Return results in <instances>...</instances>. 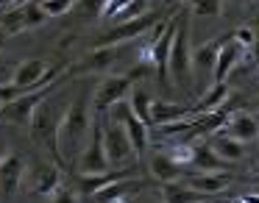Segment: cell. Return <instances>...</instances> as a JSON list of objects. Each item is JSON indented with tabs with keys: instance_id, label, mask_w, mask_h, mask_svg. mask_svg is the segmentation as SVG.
<instances>
[{
	"instance_id": "6da1fadb",
	"label": "cell",
	"mask_w": 259,
	"mask_h": 203,
	"mask_svg": "<svg viewBox=\"0 0 259 203\" xmlns=\"http://www.w3.org/2000/svg\"><path fill=\"white\" fill-rule=\"evenodd\" d=\"M95 117H98L95 106L87 97V92L73 97V103L64 109L62 120H59V131H56V153L64 162H78V156L87 147V136L92 134Z\"/></svg>"
},
{
	"instance_id": "7a4b0ae2",
	"label": "cell",
	"mask_w": 259,
	"mask_h": 203,
	"mask_svg": "<svg viewBox=\"0 0 259 203\" xmlns=\"http://www.w3.org/2000/svg\"><path fill=\"white\" fill-rule=\"evenodd\" d=\"M190 39H187V20L184 14L179 17V28L173 36V47H170L167 56V75L173 78L176 86L181 89H190L192 86V62H190Z\"/></svg>"
},
{
	"instance_id": "3957f363",
	"label": "cell",
	"mask_w": 259,
	"mask_h": 203,
	"mask_svg": "<svg viewBox=\"0 0 259 203\" xmlns=\"http://www.w3.org/2000/svg\"><path fill=\"white\" fill-rule=\"evenodd\" d=\"M145 75V67H140V73L131 75H106V78L98 84V89L92 92V106H95V114L109 112L112 106H117L120 100H125L131 89H134V81Z\"/></svg>"
},
{
	"instance_id": "277c9868",
	"label": "cell",
	"mask_w": 259,
	"mask_h": 203,
	"mask_svg": "<svg viewBox=\"0 0 259 203\" xmlns=\"http://www.w3.org/2000/svg\"><path fill=\"white\" fill-rule=\"evenodd\" d=\"M103 147H106V159H109V167L117 170V167H128V164H134L137 153H134V145H131L128 134H125V128L120 123H109L103 125Z\"/></svg>"
},
{
	"instance_id": "5b68a950",
	"label": "cell",
	"mask_w": 259,
	"mask_h": 203,
	"mask_svg": "<svg viewBox=\"0 0 259 203\" xmlns=\"http://www.w3.org/2000/svg\"><path fill=\"white\" fill-rule=\"evenodd\" d=\"M53 92V84L51 86H42V89H34V92H23L17 100L0 106V123H9V125H28L31 117H34L36 106L42 100H48V95Z\"/></svg>"
},
{
	"instance_id": "8992f818",
	"label": "cell",
	"mask_w": 259,
	"mask_h": 203,
	"mask_svg": "<svg viewBox=\"0 0 259 203\" xmlns=\"http://www.w3.org/2000/svg\"><path fill=\"white\" fill-rule=\"evenodd\" d=\"M59 114H56V106H53V100H42L39 106H36L34 117H31L28 123V131H31V139L36 142V145H48L53 153H56V131H59ZM59 156V153H56Z\"/></svg>"
},
{
	"instance_id": "52a82bcc",
	"label": "cell",
	"mask_w": 259,
	"mask_h": 203,
	"mask_svg": "<svg viewBox=\"0 0 259 203\" xmlns=\"http://www.w3.org/2000/svg\"><path fill=\"white\" fill-rule=\"evenodd\" d=\"M109 170L112 167H109L106 147H103V123H101V117H95L90 145L78 156V175H101V173H109Z\"/></svg>"
},
{
	"instance_id": "ba28073f",
	"label": "cell",
	"mask_w": 259,
	"mask_h": 203,
	"mask_svg": "<svg viewBox=\"0 0 259 203\" xmlns=\"http://www.w3.org/2000/svg\"><path fill=\"white\" fill-rule=\"evenodd\" d=\"M151 23H156V12H145L142 17H137V20L117 23L112 31H106V34L95 42V47H117V45H123V42H131V39H137L140 34H145V31L151 28Z\"/></svg>"
},
{
	"instance_id": "9c48e42d",
	"label": "cell",
	"mask_w": 259,
	"mask_h": 203,
	"mask_svg": "<svg viewBox=\"0 0 259 203\" xmlns=\"http://www.w3.org/2000/svg\"><path fill=\"white\" fill-rule=\"evenodd\" d=\"M109 112H112L114 123H120L125 128L131 145H134V153H137V156H142V153H145V147H148V125L134 114V109H131L128 100H120L117 106H112Z\"/></svg>"
},
{
	"instance_id": "30bf717a",
	"label": "cell",
	"mask_w": 259,
	"mask_h": 203,
	"mask_svg": "<svg viewBox=\"0 0 259 203\" xmlns=\"http://www.w3.org/2000/svg\"><path fill=\"white\" fill-rule=\"evenodd\" d=\"M23 184H28V189L34 192V195H53V192L62 186V173H59V167L51 162H36L25 170Z\"/></svg>"
},
{
	"instance_id": "8fae6325",
	"label": "cell",
	"mask_w": 259,
	"mask_h": 203,
	"mask_svg": "<svg viewBox=\"0 0 259 203\" xmlns=\"http://www.w3.org/2000/svg\"><path fill=\"white\" fill-rule=\"evenodd\" d=\"M223 134L237 139L240 145L248 142H259V117H253L251 112H234L223 123Z\"/></svg>"
},
{
	"instance_id": "7c38bea8",
	"label": "cell",
	"mask_w": 259,
	"mask_h": 203,
	"mask_svg": "<svg viewBox=\"0 0 259 203\" xmlns=\"http://www.w3.org/2000/svg\"><path fill=\"white\" fill-rule=\"evenodd\" d=\"M25 159L17 156V153H9L3 162H0V195L3 197H12L14 192L23 186L25 181Z\"/></svg>"
},
{
	"instance_id": "4fadbf2b",
	"label": "cell",
	"mask_w": 259,
	"mask_h": 203,
	"mask_svg": "<svg viewBox=\"0 0 259 203\" xmlns=\"http://www.w3.org/2000/svg\"><path fill=\"white\" fill-rule=\"evenodd\" d=\"M184 181L190 189L201 192V195L212 197V195H220L231 186V175L229 173H195V175H184Z\"/></svg>"
},
{
	"instance_id": "5bb4252c",
	"label": "cell",
	"mask_w": 259,
	"mask_h": 203,
	"mask_svg": "<svg viewBox=\"0 0 259 203\" xmlns=\"http://www.w3.org/2000/svg\"><path fill=\"white\" fill-rule=\"evenodd\" d=\"M192 114H195L192 106H179V103L156 100V97H153V103H151V125H156V128L181 123V120H190Z\"/></svg>"
},
{
	"instance_id": "9a60e30c",
	"label": "cell",
	"mask_w": 259,
	"mask_h": 203,
	"mask_svg": "<svg viewBox=\"0 0 259 203\" xmlns=\"http://www.w3.org/2000/svg\"><path fill=\"white\" fill-rule=\"evenodd\" d=\"M240 56H242V47L237 45V42H231V39L220 42V53H218V62H214L212 84H226V81H229V75L234 73Z\"/></svg>"
},
{
	"instance_id": "2e32d148",
	"label": "cell",
	"mask_w": 259,
	"mask_h": 203,
	"mask_svg": "<svg viewBox=\"0 0 259 203\" xmlns=\"http://www.w3.org/2000/svg\"><path fill=\"white\" fill-rule=\"evenodd\" d=\"M148 170H151V175L159 184H176V181L184 178L181 164H176L170 153H153V156L148 159Z\"/></svg>"
},
{
	"instance_id": "e0dca14e",
	"label": "cell",
	"mask_w": 259,
	"mask_h": 203,
	"mask_svg": "<svg viewBox=\"0 0 259 203\" xmlns=\"http://www.w3.org/2000/svg\"><path fill=\"white\" fill-rule=\"evenodd\" d=\"M134 173V167H123V170H109V173H101V175H78V192L87 197L98 195V192L103 189V186L114 184V181H123L125 175Z\"/></svg>"
},
{
	"instance_id": "ac0fdd59",
	"label": "cell",
	"mask_w": 259,
	"mask_h": 203,
	"mask_svg": "<svg viewBox=\"0 0 259 203\" xmlns=\"http://www.w3.org/2000/svg\"><path fill=\"white\" fill-rule=\"evenodd\" d=\"M218 53H220V42H218V39L198 45L195 50L190 53L192 75H195V73H203V75H209V78H212V73H214V62H218Z\"/></svg>"
},
{
	"instance_id": "d6986e66",
	"label": "cell",
	"mask_w": 259,
	"mask_h": 203,
	"mask_svg": "<svg viewBox=\"0 0 259 203\" xmlns=\"http://www.w3.org/2000/svg\"><path fill=\"white\" fill-rule=\"evenodd\" d=\"M192 164L198 167V173H220L226 167V162L212 150L209 142H192Z\"/></svg>"
},
{
	"instance_id": "ffe728a7",
	"label": "cell",
	"mask_w": 259,
	"mask_h": 203,
	"mask_svg": "<svg viewBox=\"0 0 259 203\" xmlns=\"http://www.w3.org/2000/svg\"><path fill=\"white\" fill-rule=\"evenodd\" d=\"M209 145H212V150L218 153L226 164H234V162H240V159L245 156V145H240L237 139L226 136L223 131H214L212 139H209Z\"/></svg>"
},
{
	"instance_id": "44dd1931",
	"label": "cell",
	"mask_w": 259,
	"mask_h": 203,
	"mask_svg": "<svg viewBox=\"0 0 259 203\" xmlns=\"http://www.w3.org/2000/svg\"><path fill=\"white\" fill-rule=\"evenodd\" d=\"M226 100H229V84H212L206 89V95L201 97V103L192 106V112L195 114H214V112H220V106Z\"/></svg>"
},
{
	"instance_id": "7402d4cb",
	"label": "cell",
	"mask_w": 259,
	"mask_h": 203,
	"mask_svg": "<svg viewBox=\"0 0 259 203\" xmlns=\"http://www.w3.org/2000/svg\"><path fill=\"white\" fill-rule=\"evenodd\" d=\"M162 203H203L209 200L206 195L190 189L187 184H162Z\"/></svg>"
},
{
	"instance_id": "603a6c76",
	"label": "cell",
	"mask_w": 259,
	"mask_h": 203,
	"mask_svg": "<svg viewBox=\"0 0 259 203\" xmlns=\"http://www.w3.org/2000/svg\"><path fill=\"white\" fill-rule=\"evenodd\" d=\"M0 28L6 31L9 36L20 34V31H28V20H25V6H14L0 12Z\"/></svg>"
},
{
	"instance_id": "cb8c5ba5",
	"label": "cell",
	"mask_w": 259,
	"mask_h": 203,
	"mask_svg": "<svg viewBox=\"0 0 259 203\" xmlns=\"http://www.w3.org/2000/svg\"><path fill=\"white\" fill-rule=\"evenodd\" d=\"M114 59H117V47H95L92 56L84 62V67L90 73H106V70H112Z\"/></svg>"
},
{
	"instance_id": "d4e9b609",
	"label": "cell",
	"mask_w": 259,
	"mask_h": 203,
	"mask_svg": "<svg viewBox=\"0 0 259 203\" xmlns=\"http://www.w3.org/2000/svg\"><path fill=\"white\" fill-rule=\"evenodd\" d=\"M131 192V184L128 181H114V184L103 186L95 197V203H125V195Z\"/></svg>"
},
{
	"instance_id": "484cf974",
	"label": "cell",
	"mask_w": 259,
	"mask_h": 203,
	"mask_svg": "<svg viewBox=\"0 0 259 203\" xmlns=\"http://www.w3.org/2000/svg\"><path fill=\"white\" fill-rule=\"evenodd\" d=\"M128 103H131V109H134L137 117H140L145 125H151V103H153V97L148 95L145 89H131Z\"/></svg>"
},
{
	"instance_id": "4316f807",
	"label": "cell",
	"mask_w": 259,
	"mask_h": 203,
	"mask_svg": "<svg viewBox=\"0 0 259 203\" xmlns=\"http://www.w3.org/2000/svg\"><path fill=\"white\" fill-rule=\"evenodd\" d=\"M75 3H78V0H39L42 12H45L48 17H62V14L73 12Z\"/></svg>"
},
{
	"instance_id": "83f0119b",
	"label": "cell",
	"mask_w": 259,
	"mask_h": 203,
	"mask_svg": "<svg viewBox=\"0 0 259 203\" xmlns=\"http://www.w3.org/2000/svg\"><path fill=\"white\" fill-rule=\"evenodd\" d=\"M220 9H223L220 0H190V12L195 17H214L220 14Z\"/></svg>"
},
{
	"instance_id": "f1b7e54d",
	"label": "cell",
	"mask_w": 259,
	"mask_h": 203,
	"mask_svg": "<svg viewBox=\"0 0 259 203\" xmlns=\"http://www.w3.org/2000/svg\"><path fill=\"white\" fill-rule=\"evenodd\" d=\"M25 20H28V28H42L51 17L42 12L39 3H25Z\"/></svg>"
},
{
	"instance_id": "f546056e",
	"label": "cell",
	"mask_w": 259,
	"mask_h": 203,
	"mask_svg": "<svg viewBox=\"0 0 259 203\" xmlns=\"http://www.w3.org/2000/svg\"><path fill=\"white\" fill-rule=\"evenodd\" d=\"M128 3H131V0H106V3H103L101 17H103V20H117L120 14L128 9Z\"/></svg>"
},
{
	"instance_id": "4dcf8cb0",
	"label": "cell",
	"mask_w": 259,
	"mask_h": 203,
	"mask_svg": "<svg viewBox=\"0 0 259 203\" xmlns=\"http://www.w3.org/2000/svg\"><path fill=\"white\" fill-rule=\"evenodd\" d=\"M103 3H106V0H78L75 6L81 9V14H84L87 20H92V17H101V12H103Z\"/></svg>"
},
{
	"instance_id": "1f68e13d",
	"label": "cell",
	"mask_w": 259,
	"mask_h": 203,
	"mask_svg": "<svg viewBox=\"0 0 259 203\" xmlns=\"http://www.w3.org/2000/svg\"><path fill=\"white\" fill-rule=\"evenodd\" d=\"M231 42H237V45L245 50V47H253V28H248V25H242V28H237L234 34L229 36Z\"/></svg>"
},
{
	"instance_id": "d6a6232c",
	"label": "cell",
	"mask_w": 259,
	"mask_h": 203,
	"mask_svg": "<svg viewBox=\"0 0 259 203\" xmlns=\"http://www.w3.org/2000/svg\"><path fill=\"white\" fill-rule=\"evenodd\" d=\"M170 156H173L176 164H192V145H176L173 150H170Z\"/></svg>"
},
{
	"instance_id": "836d02e7",
	"label": "cell",
	"mask_w": 259,
	"mask_h": 203,
	"mask_svg": "<svg viewBox=\"0 0 259 203\" xmlns=\"http://www.w3.org/2000/svg\"><path fill=\"white\" fill-rule=\"evenodd\" d=\"M20 95H23V92H20L12 81H9V84H0V103H3V106H6V103H12V100H17Z\"/></svg>"
},
{
	"instance_id": "e575fe53",
	"label": "cell",
	"mask_w": 259,
	"mask_h": 203,
	"mask_svg": "<svg viewBox=\"0 0 259 203\" xmlns=\"http://www.w3.org/2000/svg\"><path fill=\"white\" fill-rule=\"evenodd\" d=\"M53 203H81V197H78V192L59 186V189L53 192Z\"/></svg>"
},
{
	"instance_id": "d590c367",
	"label": "cell",
	"mask_w": 259,
	"mask_h": 203,
	"mask_svg": "<svg viewBox=\"0 0 259 203\" xmlns=\"http://www.w3.org/2000/svg\"><path fill=\"white\" fill-rule=\"evenodd\" d=\"M131 203H162V197H153V195H137V197H131Z\"/></svg>"
},
{
	"instance_id": "8d00e7d4",
	"label": "cell",
	"mask_w": 259,
	"mask_h": 203,
	"mask_svg": "<svg viewBox=\"0 0 259 203\" xmlns=\"http://www.w3.org/2000/svg\"><path fill=\"white\" fill-rule=\"evenodd\" d=\"M6 156H9V147L3 145V142H0V162H3V159H6Z\"/></svg>"
},
{
	"instance_id": "74e56055",
	"label": "cell",
	"mask_w": 259,
	"mask_h": 203,
	"mask_svg": "<svg viewBox=\"0 0 259 203\" xmlns=\"http://www.w3.org/2000/svg\"><path fill=\"white\" fill-rule=\"evenodd\" d=\"M6 39H9V34L3 28H0V47H6Z\"/></svg>"
},
{
	"instance_id": "f35d334b",
	"label": "cell",
	"mask_w": 259,
	"mask_h": 203,
	"mask_svg": "<svg viewBox=\"0 0 259 203\" xmlns=\"http://www.w3.org/2000/svg\"><path fill=\"white\" fill-rule=\"evenodd\" d=\"M251 112H253V114H259V97H253V103H251Z\"/></svg>"
},
{
	"instance_id": "ab89813d",
	"label": "cell",
	"mask_w": 259,
	"mask_h": 203,
	"mask_svg": "<svg viewBox=\"0 0 259 203\" xmlns=\"http://www.w3.org/2000/svg\"><path fill=\"white\" fill-rule=\"evenodd\" d=\"M242 197H245L248 203H259V195H242Z\"/></svg>"
},
{
	"instance_id": "60d3db41",
	"label": "cell",
	"mask_w": 259,
	"mask_h": 203,
	"mask_svg": "<svg viewBox=\"0 0 259 203\" xmlns=\"http://www.w3.org/2000/svg\"><path fill=\"white\" fill-rule=\"evenodd\" d=\"M6 3H12V0H0V9H3V12H6Z\"/></svg>"
},
{
	"instance_id": "b9f144b4",
	"label": "cell",
	"mask_w": 259,
	"mask_h": 203,
	"mask_svg": "<svg viewBox=\"0 0 259 203\" xmlns=\"http://www.w3.org/2000/svg\"><path fill=\"white\" fill-rule=\"evenodd\" d=\"M14 3H17V6H25V3H31V0H14Z\"/></svg>"
},
{
	"instance_id": "7bdbcfd3",
	"label": "cell",
	"mask_w": 259,
	"mask_h": 203,
	"mask_svg": "<svg viewBox=\"0 0 259 203\" xmlns=\"http://www.w3.org/2000/svg\"><path fill=\"white\" fill-rule=\"evenodd\" d=\"M231 203H248V200H245V197H237V200H231Z\"/></svg>"
},
{
	"instance_id": "ee69618b",
	"label": "cell",
	"mask_w": 259,
	"mask_h": 203,
	"mask_svg": "<svg viewBox=\"0 0 259 203\" xmlns=\"http://www.w3.org/2000/svg\"><path fill=\"white\" fill-rule=\"evenodd\" d=\"M164 3H184V0H164Z\"/></svg>"
},
{
	"instance_id": "f6af8a7d",
	"label": "cell",
	"mask_w": 259,
	"mask_h": 203,
	"mask_svg": "<svg viewBox=\"0 0 259 203\" xmlns=\"http://www.w3.org/2000/svg\"><path fill=\"white\" fill-rule=\"evenodd\" d=\"M203 203H218V200H212V197H209V200H203Z\"/></svg>"
},
{
	"instance_id": "bcb514c9",
	"label": "cell",
	"mask_w": 259,
	"mask_h": 203,
	"mask_svg": "<svg viewBox=\"0 0 259 203\" xmlns=\"http://www.w3.org/2000/svg\"><path fill=\"white\" fill-rule=\"evenodd\" d=\"M151 3H164V0H151Z\"/></svg>"
},
{
	"instance_id": "7dc6e473",
	"label": "cell",
	"mask_w": 259,
	"mask_h": 203,
	"mask_svg": "<svg viewBox=\"0 0 259 203\" xmlns=\"http://www.w3.org/2000/svg\"><path fill=\"white\" fill-rule=\"evenodd\" d=\"M237 3H248V0H237Z\"/></svg>"
},
{
	"instance_id": "c3c4849f",
	"label": "cell",
	"mask_w": 259,
	"mask_h": 203,
	"mask_svg": "<svg viewBox=\"0 0 259 203\" xmlns=\"http://www.w3.org/2000/svg\"><path fill=\"white\" fill-rule=\"evenodd\" d=\"M0 106H3V103H0Z\"/></svg>"
}]
</instances>
